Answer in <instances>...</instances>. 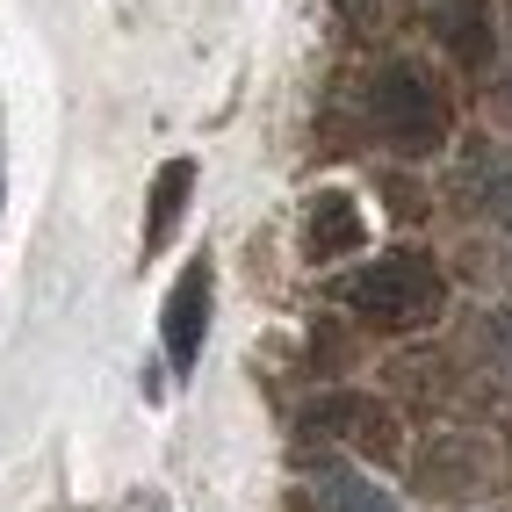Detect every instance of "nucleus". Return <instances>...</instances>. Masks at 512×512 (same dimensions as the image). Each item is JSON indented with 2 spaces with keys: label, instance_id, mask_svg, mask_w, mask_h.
<instances>
[{
  "label": "nucleus",
  "instance_id": "1",
  "mask_svg": "<svg viewBox=\"0 0 512 512\" xmlns=\"http://www.w3.org/2000/svg\"><path fill=\"white\" fill-rule=\"evenodd\" d=\"M368 123H375V138L390 152H404V159H433L455 138V109H448V94H440V80L419 58H390L383 73L368 80Z\"/></svg>",
  "mask_w": 512,
  "mask_h": 512
},
{
  "label": "nucleus",
  "instance_id": "2",
  "mask_svg": "<svg viewBox=\"0 0 512 512\" xmlns=\"http://www.w3.org/2000/svg\"><path fill=\"white\" fill-rule=\"evenodd\" d=\"M339 303L375 332H419V325L440 318L448 282H440V267L426 253H383V260H368L361 275L339 282Z\"/></svg>",
  "mask_w": 512,
  "mask_h": 512
},
{
  "label": "nucleus",
  "instance_id": "3",
  "mask_svg": "<svg viewBox=\"0 0 512 512\" xmlns=\"http://www.w3.org/2000/svg\"><path fill=\"white\" fill-rule=\"evenodd\" d=\"M296 433L311 440V448H354V455H397V412L390 404H375V397H361V390H332V397H318L311 412L296 419Z\"/></svg>",
  "mask_w": 512,
  "mask_h": 512
},
{
  "label": "nucleus",
  "instance_id": "4",
  "mask_svg": "<svg viewBox=\"0 0 512 512\" xmlns=\"http://www.w3.org/2000/svg\"><path fill=\"white\" fill-rule=\"evenodd\" d=\"M159 332H166L174 375H188L202 361V332H210V260L202 253L181 267V282H174V296H166V311H159Z\"/></svg>",
  "mask_w": 512,
  "mask_h": 512
},
{
  "label": "nucleus",
  "instance_id": "5",
  "mask_svg": "<svg viewBox=\"0 0 512 512\" xmlns=\"http://www.w3.org/2000/svg\"><path fill=\"white\" fill-rule=\"evenodd\" d=\"M361 238H368V224H361V202L347 188H325L303 202V260H318V267L347 260V253H361Z\"/></svg>",
  "mask_w": 512,
  "mask_h": 512
},
{
  "label": "nucleus",
  "instance_id": "6",
  "mask_svg": "<svg viewBox=\"0 0 512 512\" xmlns=\"http://www.w3.org/2000/svg\"><path fill=\"white\" fill-rule=\"evenodd\" d=\"M433 29H440V44H448V58L469 65V73H484L491 51H498L491 0H433Z\"/></svg>",
  "mask_w": 512,
  "mask_h": 512
},
{
  "label": "nucleus",
  "instance_id": "7",
  "mask_svg": "<svg viewBox=\"0 0 512 512\" xmlns=\"http://www.w3.org/2000/svg\"><path fill=\"white\" fill-rule=\"evenodd\" d=\"M188 195H195V159H166L159 181H152V195H145V253H159L166 238H174Z\"/></svg>",
  "mask_w": 512,
  "mask_h": 512
},
{
  "label": "nucleus",
  "instance_id": "8",
  "mask_svg": "<svg viewBox=\"0 0 512 512\" xmlns=\"http://www.w3.org/2000/svg\"><path fill=\"white\" fill-rule=\"evenodd\" d=\"M318 505H325V512H397L390 491L368 484V476L347 469V462H325V469H318Z\"/></svg>",
  "mask_w": 512,
  "mask_h": 512
},
{
  "label": "nucleus",
  "instance_id": "9",
  "mask_svg": "<svg viewBox=\"0 0 512 512\" xmlns=\"http://www.w3.org/2000/svg\"><path fill=\"white\" fill-rule=\"evenodd\" d=\"M491 339H498V354H505V361H512V311H505V318H498V325H491Z\"/></svg>",
  "mask_w": 512,
  "mask_h": 512
},
{
  "label": "nucleus",
  "instance_id": "10",
  "mask_svg": "<svg viewBox=\"0 0 512 512\" xmlns=\"http://www.w3.org/2000/svg\"><path fill=\"white\" fill-rule=\"evenodd\" d=\"M0 195H8V188H0Z\"/></svg>",
  "mask_w": 512,
  "mask_h": 512
}]
</instances>
